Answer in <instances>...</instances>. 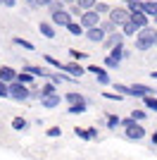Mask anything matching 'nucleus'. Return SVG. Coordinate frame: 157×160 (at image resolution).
Listing matches in <instances>:
<instances>
[{
    "label": "nucleus",
    "mask_w": 157,
    "mask_h": 160,
    "mask_svg": "<svg viewBox=\"0 0 157 160\" xmlns=\"http://www.w3.org/2000/svg\"><path fill=\"white\" fill-rule=\"evenodd\" d=\"M155 43H157V31H155V29L145 27V29L138 31V36H136V50H150Z\"/></svg>",
    "instance_id": "1"
},
{
    "label": "nucleus",
    "mask_w": 157,
    "mask_h": 160,
    "mask_svg": "<svg viewBox=\"0 0 157 160\" xmlns=\"http://www.w3.org/2000/svg\"><path fill=\"white\" fill-rule=\"evenodd\" d=\"M110 22L114 24V27H124V24L131 22V12L124 10V7H114V10L110 12Z\"/></svg>",
    "instance_id": "2"
},
{
    "label": "nucleus",
    "mask_w": 157,
    "mask_h": 160,
    "mask_svg": "<svg viewBox=\"0 0 157 160\" xmlns=\"http://www.w3.org/2000/svg\"><path fill=\"white\" fill-rule=\"evenodd\" d=\"M121 124L126 127V136H129V139H136L138 141V139H143V136H145V129L140 127L136 120H131V117H129V120H124Z\"/></svg>",
    "instance_id": "3"
},
{
    "label": "nucleus",
    "mask_w": 157,
    "mask_h": 160,
    "mask_svg": "<svg viewBox=\"0 0 157 160\" xmlns=\"http://www.w3.org/2000/svg\"><path fill=\"white\" fill-rule=\"evenodd\" d=\"M10 96H12L14 100H26L29 98V86L21 84V81H12V84H10Z\"/></svg>",
    "instance_id": "4"
},
{
    "label": "nucleus",
    "mask_w": 157,
    "mask_h": 160,
    "mask_svg": "<svg viewBox=\"0 0 157 160\" xmlns=\"http://www.w3.org/2000/svg\"><path fill=\"white\" fill-rule=\"evenodd\" d=\"M81 27H86V29H95V27H100V14L95 12V10H91V12H83V14H81Z\"/></svg>",
    "instance_id": "5"
},
{
    "label": "nucleus",
    "mask_w": 157,
    "mask_h": 160,
    "mask_svg": "<svg viewBox=\"0 0 157 160\" xmlns=\"http://www.w3.org/2000/svg\"><path fill=\"white\" fill-rule=\"evenodd\" d=\"M52 24H57V27H69L72 24V12H55L52 14Z\"/></svg>",
    "instance_id": "6"
},
{
    "label": "nucleus",
    "mask_w": 157,
    "mask_h": 160,
    "mask_svg": "<svg viewBox=\"0 0 157 160\" xmlns=\"http://www.w3.org/2000/svg\"><path fill=\"white\" fill-rule=\"evenodd\" d=\"M105 29L102 27H95V29H88V31H86V38L88 41H93V43H102L105 41Z\"/></svg>",
    "instance_id": "7"
},
{
    "label": "nucleus",
    "mask_w": 157,
    "mask_h": 160,
    "mask_svg": "<svg viewBox=\"0 0 157 160\" xmlns=\"http://www.w3.org/2000/svg\"><path fill=\"white\" fill-rule=\"evenodd\" d=\"M129 96H136V98H148V96H152V88L143 86V84H136V86H129Z\"/></svg>",
    "instance_id": "8"
},
{
    "label": "nucleus",
    "mask_w": 157,
    "mask_h": 160,
    "mask_svg": "<svg viewBox=\"0 0 157 160\" xmlns=\"http://www.w3.org/2000/svg\"><path fill=\"white\" fill-rule=\"evenodd\" d=\"M17 77H19V74L14 72L12 67H0V81H5V84H12V81H17Z\"/></svg>",
    "instance_id": "9"
},
{
    "label": "nucleus",
    "mask_w": 157,
    "mask_h": 160,
    "mask_svg": "<svg viewBox=\"0 0 157 160\" xmlns=\"http://www.w3.org/2000/svg\"><path fill=\"white\" fill-rule=\"evenodd\" d=\"M88 72H91V74H95V79H98L100 84H110V77H107V72H105L102 67L93 65V67H88Z\"/></svg>",
    "instance_id": "10"
},
{
    "label": "nucleus",
    "mask_w": 157,
    "mask_h": 160,
    "mask_svg": "<svg viewBox=\"0 0 157 160\" xmlns=\"http://www.w3.org/2000/svg\"><path fill=\"white\" fill-rule=\"evenodd\" d=\"M131 22H133L138 29H145L148 27V14L145 12H131Z\"/></svg>",
    "instance_id": "11"
},
{
    "label": "nucleus",
    "mask_w": 157,
    "mask_h": 160,
    "mask_svg": "<svg viewBox=\"0 0 157 160\" xmlns=\"http://www.w3.org/2000/svg\"><path fill=\"white\" fill-rule=\"evenodd\" d=\"M62 103V96L55 93V96H45V98H40V105L43 108H57Z\"/></svg>",
    "instance_id": "12"
},
{
    "label": "nucleus",
    "mask_w": 157,
    "mask_h": 160,
    "mask_svg": "<svg viewBox=\"0 0 157 160\" xmlns=\"http://www.w3.org/2000/svg\"><path fill=\"white\" fill-rule=\"evenodd\" d=\"M121 41H124V33H117V31H114V33L110 36V38L105 41V46H107V48L112 50V48H119V46H121Z\"/></svg>",
    "instance_id": "13"
},
{
    "label": "nucleus",
    "mask_w": 157,
    "mask_h": 160,
    "mask_svg": "<svg viewBox=\"0 0 157 160\" xmlns=\"http://www.w3.org/2000/svg\"><path fill=\"white\" fill-rule=\"evenodd\" d=\"M143 12L148 14V17H155L157 19V2L155 0H145L143 2Z\"/></svg>",
    "instance_id": "14"
},
{
    "label": "nucleus",
    "mask_w": 157,
    "mask_h": 160,
    "mask_svg": "<svg viewBox=\"0 0 157 160\" xmlns=\"http://www.w3.org/2000/svg\"><path fill=\"white\" fill-rule=\"evenodd\" d=\"M29 74H33V77H50V72L48 69H43V67H33V65H26L24 67Z\"/></svg>",
    "instance_id": "15"
},
{
    "label": "nucleus",
    "mask_w": 157,
    "mask_h": 160,
    "mask_svg": "<svg viewBox=\"0 0 157 160\" xmlns=\"http://www.w3.org/2000/svg\"><path fill=\"white\" fill-rule=\"evenodd\" d=\"M64 72H69V74H72V77H81V74H83V72H88V69H83V67H81V65H76V62H72V65H67V67H64Z\"/></svg>",
    "instance_id": "16"
},
{
    "label": "nucleus",
    "mask_w": 157,
    "mask_h": 160,
    "mask_svg": "<svg viewBox=\"0 0 157 160\" xmlns=\"http://www.w3.org/2000/svg\"><path fill=\"white\" fill-rule=\"evenodd\" d=\"M64 98L69 100V103H72V105H86V100H83V96H81V93H74V91H72V93H67Z\"/></svg>",
    "instance_id": "17"
},
{
    "label": "nucleus",
    "mask_w": 157,
    "mask_h": 160,
    "mask_svg": "<svg viewBox=\"0 0 157 160\" xmlns=\"http://www.w3.org/2000/svg\"><path fill=\"white\" fill-rule=\"evenodd\" d=\"M38 31L45 36V38H52L55 36V31H52V24H48V22H40L38 24Z\"/></svg>",
    "instance_id": "18"
},
{
    "label": "nucleus",
    "mask_w": 157,
    "mask_h": 160,
    "mask_svg": "<svg viewBox=\"0 0 157 160\" xmlns=\"http://www.w3.org/2000/svg\"><path fill=\"white\" fill-rule=\"evenodd\" d=\"M138 31H140V29H138L133 22H129V24L121 27V33H124V36H138Z\"/></svg>",
    "instance_id": "19"
},
{
    "label": "nucleus",
    "mask_w": 157,
    "mask_h": 160,
    "mask_svg": "<svg viewBox=\"0 0 157 160\" xmlns=\"http://www.w3.org/2000/svg\"><path fill=\"white\" fill-rule=\"evenodd\" d=\"M95 5H98L95 0H76L78 10H88V12H91V10H95Z\"/></svg>",
    "instance_id": "20"
},
{
    "label": "nucleus",
    "mask_w": 157,
    "mask_h": 160,
    "mask_svg": "<svg viewBox=\"0 0 157 160\" xmlns=\"http://www.w3.org/2000/svg\"><path fill=\"white\" fill-rule=\"evenodd\" d=\"M67 31L72 33V36H81V33H83V27H81V22H78V24H69V27H67Z\"/></svg>",
    "instance_id": "21"
},
{
    "label": "nucleus",
    "mask_w": 157,
    "mask_h": 160,
    "mask_svg": "<svg viewBox=\"0 0 157 160\" xmlns=\"http://www.w3.org/2000/svg\"><path fill=\"white\" fill-rule=\"evenodd\" d=\"M110 58H114L117 62H121V58H124V48L119 46V48H112L110 50Z\"/></svg>",
    "instance_id": "22"
},
{
    "label": "nucleus",
    "mask_w": 157,
    "mask_h": 160,
    "mask_svg": "<svg viewBox=\"0 0 157 160\" xmlns=\"http://www.w3.org/2000/svg\"><path fill=\"white\" fill-rule=\"evenodd\" d=\"M45 96H55V84H45L40 88V98H45Z\"/></svg>",
    "instance_id": "23"
},
{
    "label": "nucleus",
    "mask_w": 157,
    "mask_h": 160,
    "mask_svg": "<svg viewBox=\"0 0 157 160\" xmlns=\"http://www.w3.org/2000/svg\"><path fill=\"white\" fill-rule=\"evenodd\" d=\"M119 124H121V120H119L117 115H110V117H107V127L110 129H117Z\"/></svg>",
    "instance_id": "24"
},
{
    "label": "nucleus",
    "mask_w": 157,
    "mask_h": 160,
    "mask_svg": "<svg viewBox=\"0 0 157 160\" xmlns=\"http://www.w3.org/2000/svg\"><path fill=\"white\" fill-rule=\"evenodd\" d=\"M17 81H21V84H26V86H29V84L33 81V74H29V72H21L19 77H17Z\"/></svg>",
    "instance_id": "25"
},
{
    "label": "nucleus",
    "mask_w": 157,
    "mask_h": 160,
    "mask_svg": "<svg viewBox=\"0 0 157 160\" xmlns=\"http://www.w3.org/2000/svg\"><path fill=\"white\" fill-rule=\"evenodd\" d=\"M14 43H17V46H21V48H26V50H33V43H31V41H24V38H19V36L14 38Z\"/></svg>",
    "instance_id": "26"
},
{
    "label": "nucleus",
    "mask_w": 157,
    "mask_h": 160,
    "mask_svg": "<svg viewBox=\"0 0 157 160\" xmlns=\"http://www.w3.org/2000/svg\"><path fill=\"white\" fill-rule=\"evenodd\" d=\"M45 62H48V65H52V67H57V69H64V67H67V65H62V62H59V60H55V58H50V55H45Z\"/></svg>",
    "instance_id": "27"
},
{
    "label": "nucleus",
    "mask_w": 157,
    "mask_h": 160,
    "mask_svg": "<svg viewBox=\"0 0 157 160\" xmlns=\"http://www.w3.org/2000/svg\"><path fill=\"white\" fill-rule=\"evenodd\" d=\"M12 127L14 129H26V120H24V117H14V120H12Z\"/></svg>",
    "instance_id": "28"
},
{
    "label": "nucleus",
    "mask_w": 157,
    "mask_h": 160,
    "mask_svg": "<svg viewBox=\"0 0 157 160\" xmlns=\"http://www.w3.org/2000/svg\"><path fill=\"white\" fill-rule=\"evenodd\" d=\"M143 103H145V105H148V108H150V110H155V112H157V98H152V96H148V98H143Z\"/></svg>",
    "instance_id": "29"
},
{
    "label": "nucleus",
    "mask_w": 157,
    "mask_h": 160,
    "mask_svg": "<svg viewBox=\"0 0 157 160\" xmlns=\"http://www.w3.org/2000/svg\"><path fill=\"white\" fill-rule=\"evenodd\" d=\"M129 12H143V2H138V0H133L129 5Z\"/></svg>",
    "instance_id": "30"
},
{
    "label": "nucleus",
    "mask_w": 157,
    "mask_h": 160,
    "mask_svg": "<svg viewBox=\"0 0 157 160\" xmlns=\"http://www.w3.org/2000/svg\"><path fill=\"white\" fill-rule=\"evenodd\" d=\"M7 96H10V84L0 81V98H7Z\"/></svg>",
    "instance_id": "31"
},
{
    "label": "nucleus",
    "mask_w": 157,
    "mask_h": 160,
    "mask_svg": "<svg viewBox=\"0 0 157 160\" xmlns=\"http://www.w3.org/2000/svg\"><path fill=\"white\" fill-rule=\"evenodd\" d=\"M105 65L110 67V69H119V62L114 60V58H110V55H107V58H105Z\"/></svg>",
    "instance_id": "32"
},
{
    "label": "nucleus",
    "mask_w": 157,
    "mask_h": 160,
    "mask_svg": "<svg viewBox=\"0 0 157 160\" xmlns=\"http://www.w3.org/2000/svg\"><path fill=\"white\" fill-rule=\"evenodd\" d=\"M95 12H98V14H105V12H112V10H110V5H105V2H98V5H95Z\"/></svg>",
    "instance_id": "33"
},
{
    "label": "nucleus",
    "mask_w": 157,
    "mask_h": 160,
    "mask_svg": "<svg viewBox=\"0 0 157 160\" xmlns=\"http://www.w3.org/2000/svg\"><path fill=\"white\" fill-rule=\"evenodd\" d=\"M62 10H64V7H62V0H59V2L55 0V2L50 5V12H52V14H55V12H62Z\"/></svg>",
    "instance_id": "34"
},
{
    "label": "nucleus",
    "mask_w": 157,
    "mask_h": 160,
    "mask_svg": "<svg viewBox=\"0 0 157 160\" xmlns=\"http://www.w3.org/2000/svg\"><path fill=\"white\" fill-rule=\"evenodd\" d=\"M145 117V112L143 110H133V112H131V120H136V122H140Z\"/></svg>",
    "instance_id": "35"
},
{
    "label": "nucleus",
    "mask_w": 157,
    "mask_h": 160,
    "mask_svg": "<svg viewBox=\"0 0 157 160\" xmlns=\"http://www.w3.org/2000/svg\"><path fill=\"white\" fill-rule=\"evenodd\" d=\"M74 134H76V136H81V139H91V134H88V132H83V129H74Z\"/></svg>",
    "instance_id": "36"
},
{
    "label": "nucleus",
    "mask_w": 157,
    "mask_h": 160,
    "mask_svg": "<svg viewBox=\"0 0 157 160\" xmlns=\"http://www.w3.org/2000/svg\"><path fill=\"white\" fill-rule=\"evenodd\" d=\"M117 93H124V96H129V86H124V84H117Z\"/></svg>",
    "instance_id": "37"
},
{
    "label": "nucleus",
    "mask_w": 157,
    "mask_h": 160,
    "mask_svg": "<svg viewBox=\"0 0 157 160\" xmlns=\"http://www.w3.org/2000/svg\"><path fill=\"white\" fill-rule=\"evenodd\" d=\"M83 110H86V105H72V108H69V112H72V115H76V112H83Z\"/></svg>",
    "instance_id": "38"
},
{
    "label": "nucleus",
    "mask_w": 157,
    "mask_h": 160,
    "mask_svg": "<svg viewBox=\"0 0 157 160\" xmlns=\"http://www.w3.org/2000/svg\"><path fill=\"white\" fill-rule=\"evenodd\" d=\"M59 134H62L59 127H50V129H48V136H59Z\"/></svg>",
    "instance_id": "39"
},
{
    "label": "nucleus",
    "mask_w": 157,
    "mask_h": 160,
    "mask_svg": "<svg viewBox=\"0 0 157 160\" xmlns=\"http://www.w3.org/2000/svg\"><path fill=\"white\" fill-rule=\"evenodd\" d=\"M64 77H62V74H52V84H64Z\"/></svg>",
    "instance_id": "40"
},
{
    "label": "nucleus",
    "mask_w": 157,
    "mask_h": 160,
    "mask_svg": "<svg viewBox=\"0 0 157 160\" xmlns=\"http://www.w3.org/2000/svg\"><path fill=\"white\" fill-rule=\"evenodd\" d=\"M69 53H72L74 60H81V58H83V53H78V50H69Z\"/></svg>",
    "instance_id": "41"
},
{
    "label": "nucleus",
    "mask_w": 157,
    "mask_h": 160,
    "mask_svg": "<svg viewBox=\"0 0 157 160\" xmlns=\"http://www.w3.org/2000/svg\"><path fill=\"white\" fill-rule=\"evenodd\" d=\"M52 2H55V0H36V5H48V7H50Z\"/></svg>",
    "instance_id": "42"
},
{
    "label": "nucleus",
    "mask_w": 157,
    "mask_h": 160,
    "mask_svg": "<svg viewBox=\"0 0 157 160\" xmlns=\"http://www.w3.org/2000/svg\"><path fill=\"white\" fill-rule=\"evenodd\" d=\"M105 98H110V100H119V93H102Z\"/></svg>",
    "instance_id": "43"
},
{
    "label": "nucleus",
    "mask_w": 157,
    "mask_h": 160,
    "mask_svg": "<svg viewBox=\"0 0 157 160\" xmlns=\"http://www.w3.org/2000/svg\"><path fill=\"white\" fill-rule=\"evenodd\" d=\"M0 5H5V7H12V5H14V0H0Z\"/></svg>",
    "instance_id": "44"
},
{
    "label": "nucleus",
    "mask_w": 157,
    "mask_h": 160,
    "mask_svg": "<svg viewBox=\"0 0 157 160\" xmlns=\"http://www.w3.org/2000/svg\"><path fill=\"white\" fill-rule=\"evenodd\" d=\"M155 143H157V132H155V136H152V146H155Z\"/></svg>",
    "instance_id": "45"
},
{
    "label": "nucleus",
    "mask_w": 157,
    "mask_h": 160,
    "mask_svg": "<svg viewBox=\"0 0 157 160\" xmlns=\"http://www.w3.org/2000/svg\"><path fill=\"white\" fill-rule=\"evenodd\" d=\"M124 2H126V5H131V2H133V0H124Z\"/></svg>",
    "instance_id": "46"
},
{
    "label": "nucleus",
    "mask_w": 157,
    "mask_h": 160,
    "mask_svg": "<svg viewBox=\"0 0 157 160\" xmlns=\"http://www.w3.org/2000/svg\"><path fill=\"white\" fill-rule=\"evenodd\" d=\"M62 2H74V0H62Z\"/></svg>",
    "instance_id": "47"
},
{
    "label": "nucleus",
    "mask_w": 157,
    "mask_h": 160,
    "mask_svg": "<svg viewBox=\"0 0 157 160\" xmlns=\"http://www.w3.org/2000/svg\"><path fill=\"white\" fill-rule=\"evenodd\" d=\"M155 46H157V43H155Z\"/></svg>",
    "instance_id": "48"
}]
</instances>
